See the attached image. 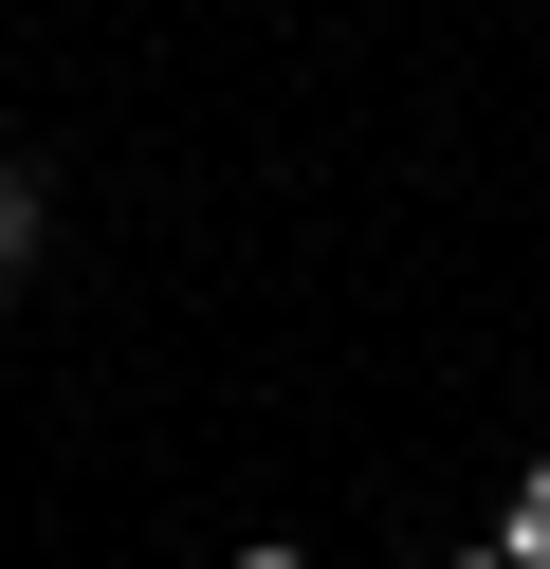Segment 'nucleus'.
Masks as SVG:
<instances>
[{
  "label": "nucleus",
  "instance_id": "f257e3e1",
  "mask_svg": "<svg viewBox=\"0 0 550 569\" xmlns=\"http://www.w3.org/2000/svg\"><path fill=\"white\" fill-rule=\"evenodd\" d=\"M37 239H56V184H37V166L0 148V295H19V276H37Z\"/></svg>",
  "mask_w": 550,
  "mask_h": 569
},
{
  "label": "nucleus",
  "instance_id": "f03ea898",
  "mask_svg": "<svg viewBox=\"0 0 550 569\" xmlns=\"http://www.w3.org/2000/svg\"><path fill=\"white\" fill-rule=\"evenodd\" d=\"M496 551H513V569H550V459H513V496H496Z\"/></svg>",
  "mask_w": 550,
  "mask_h": 569
},
{
  "label": "nucleus",
  "instance_id": "7ed1b4c3",
  "mask_svg": "<svg viewBox=\"0 0 550 569\" xmlns=\"http://www.w3.org/2000/svg\"><path fill=\"white\" fill-rule=\"evenodd\" d=\"M220 569H312V551H293V532H257V551H220Z\"/></svg>",
  "mask_w": 550,
  "mask_h": 569
},
{
  "label": "nucleus",
  "instance_id": "20e7f679",
  "mask_svg": "<svg viewBox=\"0 0 550 569\" xmlns=\"http://www.w3.org/2000/svg\"><path fill=\"white\" fill-rule=\"evenodd\" d=\"M440 569H513V551H496V532H477V551H440Z\"/></svg>",
  "mask_w": 550,
  "mask_h": 569
}]
</instances>
